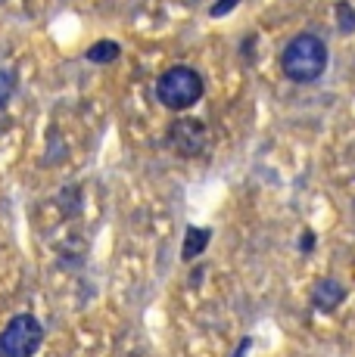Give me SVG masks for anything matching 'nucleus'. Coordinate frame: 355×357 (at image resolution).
I'll use <instances>...</instances> for the list:
<instances>
[{
	"instance_id": "nucleus-1",
	"label": "nucleus",
	"mask_w": 355,
	"mask_h": 357,
	"mask_svg": "<svg viewBox=\"0 0 355 357\" xmlns=\"http://www.w3.org/2000/svg\"><path fill=\"white\" fill-rule=\"evenodd\" d=\"M327 68V44L318 34H296L281 53V72L296 84H309L324 75Z\"/></svg>"
},
{
	"instance_id": "nucleus-2",
	"label": "nucleus",
	"mask_w": 355,
	"mask_h": 357,
	"mask_svg": "<svg viewBox=\"0 0 355 357\" xmlns=\"http://www.w3.org/2000/svg\"><path fill=\"white\" fill-rule=\"evenodd\" d=\"M156 97L172 112H184L203 100V78L190 66H172L156 81Z\"/></svg>"
},
{
	"instance_id": "nucleus-3",
	"label": "nucleus",
	"mask_w": 355,
	"mask_h": 357,
	"mask_svg": "<svg viewBox=\"0 0 355 357\" xmlns=\"http://www.w3.org/2000/svg\"><path fill=\"white\" fill-rule=\"evenodd\" d=\"M44 326L35 314H16L0 333V357H31L41 348Z\"/></svg>"
},
{
	"instance_id": "nucleus-4",
	"label": "nucleus",
	"mask_w": 355,
	"mask_h": 357,
	"mask_svg": "<svg viewBox=\"0 0 355 357\" xmlns=\"http://www.w3.org/2000/svg\"><path fill=\"white\" fill-rule=\"evenodd\" d=\"M168 140L181 155H196L206 146V125L196 119H181L168 130Z\"/></svg>"
},
{
	"instance_id": "nucleus-5",
	"label": "nucleus",
	"mask_w": 355,
	"mask_h": 357,
	"mask_svg": "<svg viewBox=\"0 0 355 357\" xmlns=\"http://www.w3.org/2000/svg\"><path fill=\"white\" fill-rule=\"evenodd\" d=\"M343 298H346V289L337 283V280H331V277L318 280L315 289H312V305H315L318 311H324V314H331L333 307L343 305Z\"/></svg>"
},
{
	"instance_id": "nucleus-6",
	"label": "nucleus",
	"mask_w": 355,
	"mask_h": 357,
	"mask_svg": "<svg viewBox=\"0 0 355 357\" xmlns=\"http://www.w3.org/2000/svg\"><path fill=\"white\" fill-rule=\"evenodd\" d=\"M85 56L91 59V63H97V66H106V63H115V59L122 56V47L115 44V40H97Z\"/></svg>"
},
{
	"instance_id": "nucleus-7",
	"label": "nucleus",
	"mask_w": 355,
	"mask_h": 357,
	"mask_svg": "<svg viewBox=\"0 0 355 357\" xmlns=\"http://www.w3.org/2000/svg\"><path fill=\"white\" fill-rule=\"evenodd\" d=\"M209 236H212L209 230H203V227H190V230H187V243H184V249H181V258H184V261L196 258V255H200V252L209 245Z\"/></svg>"
},
{
	"instance_id": "nucleus-8",
	"label": "nucleus",
	"mask_w": 355,
	"mask_h": 357,
	"mask_svg": "<svg viewBox=\"0 0 355 357\" xmlns=\"http://www.w3.org/2000/svg\"><path fill=\"white\" fill-rule=\"evenodd\" d=\"M337 13H340V29H343V34L355 31V10L346 3V0H340L337 3Z\"/></svg>"
},
{
	"instance_id": "nucleus-9",
	"label": "nucleus",
	"mask_w": 355,
	"mask_h": 357,
	"mask_svg": "<svg viewBox=\"0 0 355 357\" xmlns=\"http://www.w3.org/2000/svg\"><path fill=\"white\" fill-rule=\"evenodd\" d=\"M13 87H16V75H13V68H0V106L10 100Z\"/></svg>"
},
{
	"instance_id": "nucleus-10",
	"label": "nucleus",
	"mask_w": 355,
	"mask_h": 357,
	"mask_svg": "<svg viewBox=\"0 0 355 357\" xmlns=\"http://www.w3.org/2000/svg\"><path fill=\"white\" fill-rule=\"evenodd\" d=\"M237 3H240V0H218V3L212 6V16H228Z\"/></svg>"
},
{
	"instance_id": "nucleus-11",
	"label": "nucleus",
	"mask_w": 355,
	"mask_h": 357,
	"mask_svg": "<svg viewBox=\"0 0 355 357\" xmlns=\"http://www.w3.org/2000/svg\"><path fill=\"white\" fill-rule=\"evenodd\" d=\"M312 249H315V233L305 230L303 233V252H312Z\"/></svg>"
}]
</instances>
